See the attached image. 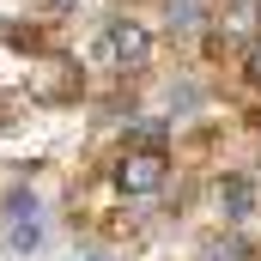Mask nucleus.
<instances>
[{
    "mask_svg": "<svg viewBox=\"0 0 261 261\" xmlns=\"http://www.w3.org/2000/svg\"><path fill=\"white\" fill-rule=\"evenodd\" d=\"M146 55H152V37H146V24H134V18H116V24L97 37V49H91L97 67H122V73L146 67Z\"/></svg>",
    "mask_w": 261,
    "mask_h": 261,
    "instance_id": "1",
    "label": "nucleus"
},
{
    "mask_svg": "<svg viewBox=\"0 0 261 261\" xmlns=\"http://www.w3.org/2000/svg\"><path fill=\"white\" fill-rule=\"evenodd\" d=\"M116 182H122V195H158L164 189V152H128L116 164Z\"/></svg>",
    "mask_w": 261,
    "mask_h": 261,
    "instance_id": "2",
    "label": "nucleus"
},
{
    "mask_svg": "<svg viewBox=\"0 0 261 261\" xmlns=\"http://www.w3.org/2000/svg\"><path fill=\"white\" fill-rule=\"evenodd\" d=\"M219 206H225V219H249L255 213V182L249 176H225L219 182Z\"/></svg>",
    "mask_w": 261,
    "mask_h": 261,
    "instance_id": "3",
    "label": "nucleus"
},
{
    "mask_svg": "<svg viewBox=\"0 0 261 261\" xmlns=\"http://www.w3.org/2000/svg\"><path fill=\"white\" fill-rule=\"evenodd\" d=\"M225 37H231V43L261 37V0H231V12H225Z\"/></svg>",
    "mask_w": 261,
    "mask_h": 261,
    "instance_id": "4",
    "label": "nucleus"
},
{
    "mask_svg": "<svg viewBox=\"0 0 261 261\" xmlns=\"http://www.w3.org/2000/svg\"><path fill=\"white\" fill-rule=\"evenodd\" d=\"M31 91H37V97H67V91H73V67H61V61H55V67H43Z\"/></svg>",
    "mask_w": 261,
    "mask_h": 261,
    "instance_id": "5",
    "label": "nucleus"
},
{
    "mask_svg": "<svg viewBox=\"0 0 261 261\" xmlns=\"http://www.w3.org/2000/svg\"><path fill=\"white\" fill-rule=\"evenodd\" d=\"M37 243H43L37 213H18V219H12V249H37Z\"/></svg>",
    "mask_w": 261,
    "mask_h": 261,
    "instance_id": "6",
    "label": "nucleus"
},
{
    "mask_svg": "<svg viewBox=\"0 0 261 261\" xmlns=\"http://www.w3.org/2000/svg\"><path fill=\"white\" fill-rule=\"evenodd\" d=\"M206 261H249V243L243 237H213L206 243Z\"/></svg>",
    "mask_w": 261,
    "mask_h": 261,
    "instance_id": "7",
    "label": "nucleus"
},
{
    "mask_svg": "<svg viewBox=\"0 0 261 261\" xmlns=\"http://www.w3.org/2000/svg\"><path fill=\"white\" fill-rule=\"evenodd\" d=\"M200 24V0H170V31H195Z\"/></svg>",
    "mask_w": 261,
    "mask_h": 261,
    "instance_id": "8",
    "label": "nucleus"
},
{
    "mask_svg": "<svg viewBox=\"0 0 261 261\" xmlns=\"http://www.w3.org/2000/svg\"><path fill=\"white\" fill-rule=\"evenodd\" d=\"M249 67H255V79H261V43H255V55H249Z\"/></svg>",
    "mask_w": 261,
    "mask_h": 261,
    "instance_id": "9",
    "label": "nucleus"
},
{
    "mask_svg": "<svg viewBox=\"0 0 261 261\" xmlns=\"http://www.w3.org/2000/svg\"><path fill=\"white\" fill-rule=\"evenodd\" d=\"M67 6H73V0H55V12H67Z\"/></svg>",
    "mask_w": 261,
    "mask_h": 261,
    "instance_id": "10",
    "label": "nucleus"
}]
</instances>
